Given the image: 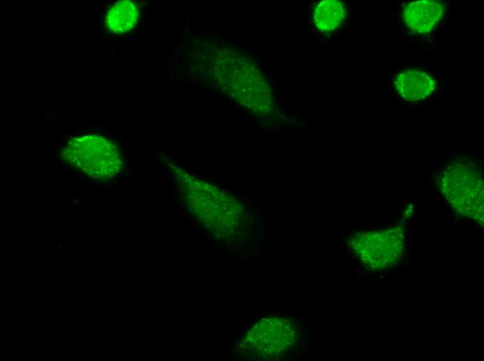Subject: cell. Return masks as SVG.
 Segmentation results:
<instances>
[{
    "instance_id": "obj_1",
    "label": "cell",
    "mask_w": 484,
    "mask_h": 361,
    "mask_svg": "<svg viewBox=\"0 0 484 361\" xmlns=\"http://www.w3.org/2000/svg\"><path fill=\"white\" fill-rule=\"evenodd\" d=\"M182 198L188 208L218 237L227 238L239 230L244 210L231 195L203 180L174 169Z\"/></svg>"
},
{
    "instance_id": "obj_2",
    "label": "cell",
    "mask_w": 484,
    "mask_h": 361,
    "mask_svg": "<svg viewBox=\"0 0 484 361\" xmlns=\"http://www.w3.org/2000/svg\"><path fill=\"white\" fill-rule=\"evenodd\" d=\"M437 183L458 213L483 220V181L477 167L466 162L449 165L439 172Z\"/></svg>"
},
{
    "instance_id": "obj_3",
    "label": "cell",
    "mask_w": 484,
    "mask_h": 361,
    "mask_svg": "<svg viewBox=\"0 0 484 361\" xmlns=\"http://www.w3.org/2000/svg\"><path fill=\"white\" fill-rule=\"evenodd\" d=\"M239 60L235 62L232 58L225 64L218 58L215 75L233 98L254 113L265 115L269 112L271 102L264 80L257 70Z\"/></svg>"
},
{
    "instance_id": "obj_4",
    "label": "cell",
    "mask_w": 484,
    "mask_h": 361,
    "mask_svg": "<svg viewBox=\"0 0 484 361\" xmlns=\"http://www.w3.org/2000/svg\"><path fill=\"white\" fill-rule=\"evenodd\" d=\"M298 337L294 323L280 317L258 321L248 332L244 341L250 353L260 359L276 358L293 346Z\"/></svg>"
},
{
    "instance_id": "obj_5",
    "label": "cell",
    "mask_w": 484,
    "mask_h": 361,
    "mask_svg": "<svg viewBox=\"0 0 484 361\" xmlns=\"http://www.w3.org/2000/svg\"><path fill=\"white\" fill-rule=\"evenodd\" d=\"M357 255L373 267H382L385 262H394L401 255L403 235L398 229L376 232H360L350 240Z\"/></svg>"
},
{
    "instance_id": "obj_6",
    "label": "cell",
    "mask_w": 484,
    "mask_h": 361,
    "mask_svg": "<svg viewBox=\"0 0 484 361\" xmlns=\"http://www.w3.org/2000/svg\"><path fill=\"white\" fill-rule=\"evenodd\" d=\"M394 83L398 96L407 101L424 100L430 96L437 87L435 76L426 70L414 67L399 72Z\"/></svg>"
},
{
    "instance_id": "obj_7",
    "label": "cell",
    "mask_w": 484,
    "mask_h": 361,
    "mask_svg": "<svg viewBox=\"0 0 484 361\" xmlns=\"http://www.w3.org/2000/svg\"><path fill=\"white\" fill-rule=\"evenodd\" d=\"M444 12L445 4L442 1H412L403 7L402 19L413 33L426 34L439 23Z\"/></svg>"
},
{
    "instance_id": "obj_8",
    "label": "cell",
    "mask_w": 484,
    "mask_h": 361,
    "mask_svg": "<svg viewBox=\"0 0 484 361\" xmlns=\"http://www.w3.org/2000/svg\"><path fill=\"white\" fill-rule=\"evenodd\" d=\"M139 13L138 6L135 1H118L109 8L106 16V25L115 35L127 33L135 28Z\"/></svg>"
},
{
    "instance_id": "obj_9",
    "label": "cell",
    "mask_w": 484,
    "mask_h": 361,
    "mask_svg": "<svg viewBox=\"0 0 484 361\" xmlns=\"http://www.w3.org/2000/svg\"><path fill=\"white\" fill-rule=\"evenodd\" d=\"M313 23L323 33H330L343 24L346 10L342 1L325 0L316 4L312 12Z\"/></svg>"
},
{
    "instance_id": "obj_10",
    "label": "cell",
    "mask_w": 484,
    "mask_h": 361,
    "mask_svg": "<svg viewBox=\"0 0 484 361\" xmlns=\"http://www.w3.org/2000/svg\"><path fill=\"white\" fill-rule=\"evenodd\" d=\"M74 201L75 203H79L80 202V198H79V196L75 197V198L74 199Z\"/></svg>"
},
{
    "instance_id": "obj_11",
    "label": "cell",
    "mask_w": 484,
    "mask_h": 361,
    "mask_svg": "<svg viewBox=\"0 0 484 361\" xmlns=\"http://www.w3.org/2000/svg\"><path fill=\"white\" fill-rule=\"evenodd\" d=\"M89 184H90V187L94 186V183H89Z\"/></svg>"
}]
</instances>
